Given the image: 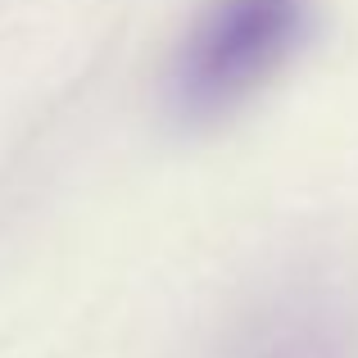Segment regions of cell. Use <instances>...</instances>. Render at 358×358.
Listing matches in <instances>:
<instances>
[{
    "instance_id": "6da1fadb",
    "label": "cell",
    "mask_w": 358,
    "mask_h": 358,
    "mask_svg": "<svg viewBox=\"0 0 358 358\" xmlns=\"http://www.w3.org/2000/svg\"><path fill=\"white\" fill-rule=\"evenodd\" d=\"M313 32V0H204L177 36L164 100L177 122H213L259 96Z\"/></svg>"
},
{
    "instance_id": "7a4b0ae2",
    "label": "cell",
    "mask_w": 358,
    "mask_h": 358,
    "mask_svg": "<svg viewBox=\"0 0 358 358\" xmlns=\"http://www.w3.org/2000/svg\"><path fill=\"white\" fill-rule=\"evenodd\" d=\"M213 358H358V295L331 277H286L236 308Z\"/></svg>"
}]
</instances>
